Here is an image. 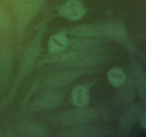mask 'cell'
Returning a JSON list of instances; mask_svg holds the SVG:
<instances>
[{"mask_svg": "<svg viewBox=\"0 0 146 137\" xmlns=\"http://www.w3.org/2000/svg\"><path fill=\"white\" fill-rule=\"evenodd\" d=\"M58 12L65 19L77 21L85 16L86 9L79 0H68L60 7Z\"/></svg>", "mask_w": 146, "mask_h": 137, "instance_id": "cell-7", "label": "cell"}, {"mask_svg": "<svg viewBox=\"0 0 146 137\" xmlns=\"http://www.w3.org/2000/svg\"><path fill=\"white\" fill-rule=\"evenodd\" d=\"M42 28L39 30L37 36L33 40V41L31 43V44L23 56L21 65H20L19 72L18 77H17V81L16 82V84H14V87H17V85H18L20 81L23 79L26 74L29 72L39 56L40 52H41V36L43 34Z\"/></svg>", "mask_w": 146, "mask_h": 137, "instance_id": "cell-5", "label": "cell"}, {"mask_svg": "<svg viewBox=\"0 0 146 137\" xmlns=\"http://www.w3.org/2000/svg\"><path fill=\"white\" fill-rule=\"evenodd\" d=\"M71 34L81 37H107L118 41H123L127 37L123 24L117 21L78 25L71 29Z\"/></svg>", "mask_w": 146, "mask_h": 137, "instance_id": "cell-1", "label": "cell"}, {"mask_svg": "<svg viewBox=\"0 0 146 137\" xmlns=\"http://www.w3.org/2000/svg\"><path fill=\"white\" fill-rule=\"evenodd\" d=\"M137 81L138 82V86L140 87V92H141V96H142V98L143 99H145V76L143 75V74L142 73V71H138V76L136 77Z\"/></svg>", "mask_w": 146, "mask_h": 137, "instance_id": "cell-15", "label": "cell"}, {"mask_svg": "<svg viewBox=\"0 0 146 137\" xmlns=\"http://www.w3.org/2000/svg\"><path fill=\"white\" fill-rule=\"evenodd\" d=\"M86 71H62L52 74L46 79V84L49 87H58L68 85L75 81L76 78L82 76Z\"/></svg>", "mask_w": 146, "mask_h": 137, "instance_id": "cell-9", "label": "cell"}, {"mask_svg": "<svg viewBox=\"0 0 146 137\" xmlns=\"http://www.w3.org/2000/svg\"><path fill=\"white\" fill-rule=\"evenodd\" d=\"M64 98V95L58 91H48L37 97L32 106L36 110L51 109L61 105Z\"/></svg>", "mask_w": 146, "mask_h": 137, "instance_id": "cell-6", "label": "cell"}, {"mask_svg": "<svg viewBox=\"0 0 146 137\" xmlns=\"http://www.w3.org/2000/svg\"><path fill=\"white\" fill-rule=\"evenodd\" d=\"M19 131L24 136H45L46 131L38 124L31 122H25L19 126Z\"/></svg>", "mask_w": 146, "mask_h": 137, "instance_id": "cell-12", "label": "cell"}, {"mask_svg": "<svg viewBox=\"0 0 146 137\" xmlns=\"http://www.w3.org/2000/svg\"><path fill=\"white\" fill-rule=\"evenodd\" d=\"M71 100L76 106L78 108L86 107L90 101L88 89L83 86H78L75 87L71 93Z\"/></svg>", "mask_w": 146, "mask_h": 137, "instance_id": "cell-11", "label": "cell"}, {"mask_svg": "<svg viewBox=\"0 0 146 137\" xmlns=\"http://www.w3.org/2000/svg\"><path fill=\"white\" fill-rule=\"evenodd\" d=\"M11 21L9 17L4 11L0 9V29L7 30L10 28Z\"/></svg>", "mask_w": 146, "mask_h": 137, "instance_id": "cell-14", "label": "cell"}, {"mask_svg": "<svg viewBox=\"0 0 146 137\" xmlns=\"http://www.w3.org/2000/svg\"><path fill=\"white\" fill-rule=\"evenodd\" d=\"M40 0H14L13 9L19 29H23L40 9Z\"/></svg>", "mask_w": 146, "mask_h": 137, "instance_id": "cell-4", "label": "cell"}, {"mask_svg": "<svg viewBox=\"0 0 146 137\" xmlns=\"http://www.w3.org/2000/svg\"><path fill=\"white\" fill-rule=\"evenodd\" d=\"M108 131L106 128L98 127L92 125H78L75 126L71 128L64 131L61 136H76V137H90L101 136H106Z\"/></svg>", "mask_w": 146, "mask_h": 137, "instance_id": "cell-8", "label": "cell"}, {"mask_svg": "<svg viewBox=\"0 0 146 137\" xmlns=\"http://www.w3.org/2000/svg\"><path fill=\"white\" fill-rule=\"evenodd\" d=\"M98 115L96 110L84 107L61 113L56 116L55 121L64 126H75L94 121Z\"/></svg>", "mask_w": 146, "mask_h": 137, "instance_id": "cell-3", "label": "cell"}, {"mask_svg": "<svg viewBox=\"0 0 146 137\" xmlns=\"http://www.w3.org/2000/svg\"><path fill=\"white\" fill-rule=\"evenodd\" d=\"M101 55L94 50L74 49L56 54L50 61L76 67H86L98 64L101 61Z\"/></svg>", "mask_w": 146, "mask_h": 137, "instance_id": "cell-2", "label": "cell"}, {"mask_svg": "<svg viewBox=\"0 0 146 137\" xmlns=\"http://www.w3.org/2000/svg\"><path fill=\"white\" fill-rule=\"evenodd\" d=\"M68 40L64 32H59L53 35L48 42V50L51 54H56L65 51L68 46Z\"/></svg>", "mask_w": 146, "mask_h": 137, "instance_id": "cell-10", "label": "cell"}, {"mask_svg": "<svg viewBox=\"0 0 146 137\" xmlns=\"http://www.w3.org/2000/svg\"><path fill=\"white\" fill-rule=\"evenodd\" d=\"M108 79L110 84L114 87L119 88L124 85L126 79L125 72L118 67L113 68L108 71Z\"/></svg>", "mask_w": 146, "mask_h": 137, "instance_id": "cell-13", "label": "cell"}, {"mask_svg": "<svg viewBox=\"0 0 146 137\" xmlns=\"http://www.w3.org/2000/svg\"><path fill=\"white\" fill-rule=\"evenodd\" d=\"M141 124H142V126L143 127V128L145 129V113L143 114L142 117H141Z\"/></svg>", "mask_w": 146, "mask_h": 137, "instance_id": "cell-16", "label": "cell"}]
</instances>
